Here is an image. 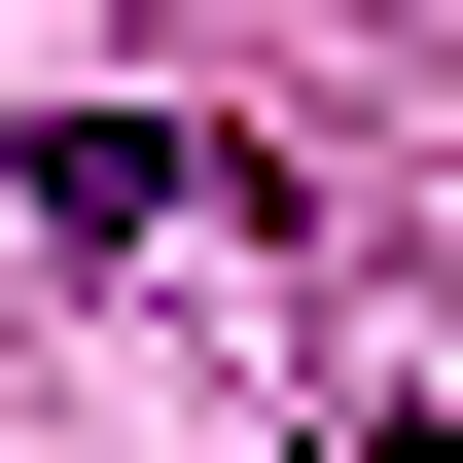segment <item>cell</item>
Returning <instances> with one entry per match:
<instances>
[{"label": "cell", "mask_w": 463, "mask_h": 463, "mask_svg": "<svg viewBox=\"0 0 463 463\" xmlns=\"http://www.w3.org/2000/svg\"><path fill=\"white\" fill-rule=\"evenodd\" d=\"M250 214H286V178L178 143V108H71V143H36V250H250Z\"/></svg>", "instance_id": "1"}]
</instances>
